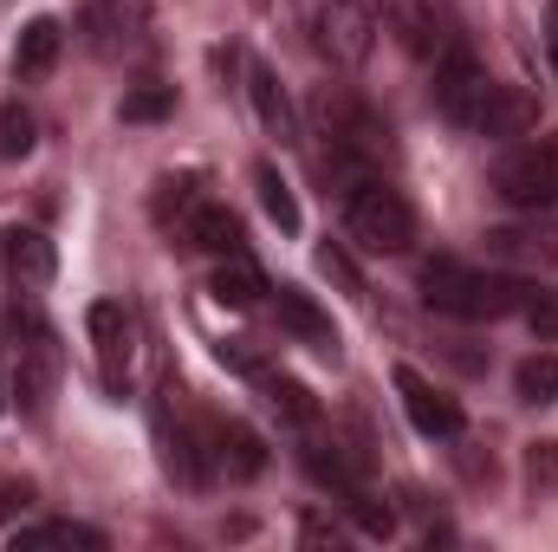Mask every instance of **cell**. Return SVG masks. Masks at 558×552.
<instances>
[{"instance_id":"cell-1","label":"cell","mask_w":558,"mask_h":552,"mask_svg":"<svg viewBox=\"0 0 558 552\" xmlns=\"http://www.w3.org/2000/svg\"><path fill=\"white\" fill-rule=\"evenodd\" d=\"M422 299L448 319H507V312H526L533 286L513 274H481V267H461V261H428L422 267Z\"/></svg>"},{"instance_id":"cell-2","label":"cell","mask_w":558,"mask_h":552,"mask_svg":"<svg viewBox=\"0 0 558 552\" xmlns=\"http://www.w3.org/2000/svg\"><path fill=\"white\" fill-rule=\"evenodd\" d=\"M344 228H351V241H357L364 254H410V248H416V215H410V202H403L390 182H377V176H364V182L344 189Z\"/></svg>"},{"instance_id":"cell-3","label":"cell","mask_w":558,"mask_h":552,"mask_svg":"<svg viewBox=\"0 0 558 552\" xmlns=\"http://www.w3.org/2000/svg\"><path fill=\"white\" fill-rule=\"evenodd\" d=\"M494 195L507 208H553L558 202V137H533V143H513L500 163H494Z\"/></svg>"},{"instance_id":"cell-4","label":"cell","mask_w":558,"mask_h":552,"mask_svg":"<svg viewBox=\"0 0 558 552\" xmlns=\"http://www.w3.org/2000/svg\"><path fill=\"white\" fill-rule=\"evenodd\" d=\"M312 39H318V52H325L331 65L357 72V65H371V52H377V13H371L364 0H325V7L312 13Z\"/></svg>"},{"instance_id":"cell-5","label":"cell","mask_w":558,"mask_h":552,"mask_svg":"<svg viewBox=\"0 0 558 552\" xmlns=\"http://www.w3.org/2000/svg\"><path fill=\"white\" fill-rule=\"evenodd\" d=\"M13 332H20V371H13V397L20 410L39 416L59 391V338L33 319V312H13Z\"/></svg>"},{"instance_id":"cell-6","label":"cell","mask_w":558,"mask_h":552,"mask_svg":"<svg viewBox=\"0 0 558 552\" xmlns=\"http://www.w3.org/2000/svg\"><path fill=\"white\" fill-rule=\"evenodd\" d=\"M487 92H494V79H487V65L474 59V52H441L435 59V111L448 118V124H468L474 131V118H481V105H487Z\"/></svg>"},{"instance_id":"cell-7","label":"cell","mask_w":558,"mask_h":552,"mask_svg":"<svg viewBox=\"0 0 558 552\" xmlns=\"http://www.w3.org/2000/svg\"><path fill=\"white\" fill-rule=\"evenodd\" d=\"M92 345H98V377H105V391L124 397L131 358H137V319H131L118 299H98V305H92Z\"/></svg>"},{"instance_id":"cell-8","label":"cell","mask_w":558,"mask_h":552,"mask_svg":"<svg viewBox=\"0 0 558 552\" xmlns=\"http://www.w3.org/2000/svg\"><path fill=\"white\" fill-rule=\"evenodd\" d=\"M384 26L403 39V52H416V59H441V52H454V33H448V20L428 7V0H390L384 7Z\"/></svg>"},{"instance_id":"cell-9","label":"cell","mask_w":558,"mask_h":552,"mask_svg":"<svg viewBox=\"0 0 558 552\" xmlns=\"http://www.w3.org/2000/svg\"><path fill=\"white\" fill-rule=\"evenodd\" d=\"M397 397H403V410H410V422H416L422 435H461V404L454 397H441L422 371H410V364H397Z\"/></svg>"},{"instance_id":"cell-10","label":"cell","mask_w":558,"mask_h":552,"mask_svg":"<svg viewBox=\"0 0 558 552\" xmlns=\"http://www.w3.org/2000/svg\"><path fill=\"white\" fill-rule=\"evenodd\" d=\"M0 267H7V279L20 292H39L59 274V254H52V241L39 228H13V235H0Z\"/></svg>"},{"instance_id":"cell-11","label":"cell","mask_w":558,"mask_h":552,"mask_svg":"<svg viewBox=\"0 0 558 552\" xmlns=\"http://www.w3.org/2000/svg\"><path fill=\"white\" fill-rule=\"evenodd\" d=\"M78 39H85V52L118 59L137 39V7H124V0H85L78 7Z\"/></svg>"},{"instance_id":"cell-12","label":"cell","mask_w":558,"mask_h":552,"mask_svg":"<svg viewBox=\"0 0 558 552\" xmlns=\"http://www.w3.org/2000/svg\"><path fill=\"white\" fill-rule=\"evenodd\" d=\"M208 461L228 475V481H254L267 468V442L247 429V422H208Z\"/></svg>"},{"instance_id":"cell-13","label":"cell","mask_w":558,"mask_h":552,"mask_svg":"<svg viewBox=\"0 0 558 552\" xmlns=\"http://www.w3.org/2000/svg\"><path fill=\"white\" fill-rule=\"evenodd\" d=\"M533 124H539V105H533L520 85H494L487 105H481V118H474L481 137H526Z\"/></svg>"},{"instance_id":"cell-14","label":"cell","mask_w":558,"mask_h":552,"mask_svg":"<svg viewBox=\"0 0 558 552\" xmlns=\"http://www.w3.org/2000/svg\"><path fill=\"white\" fill-rule=\"evenodd\" d=\"M59 52H65V26H59L52 13H39V20H26V26H20L13 72H20V79H46V72L59 65Z\"/></svg>"},{"instance_id":"cell-15","label":"cell","mask_w":558,"mask_h":552,"mask_svg":"<svg viewBox=\"0 0 558 552\" xmlns=\"http://www.w3.org/2000/svg\"><path fill=\"white\" fill-rule=\"evenodd\" d=\"M182 241L202 254H241V215L221 202H195V215L182 221Z\"/></svg>"},{"instance_id":"cell-16","label":"cell","mask_w":558,"mask_h":552,"mask_svg":"<svg viewBox=\"0 0 558 552\" xmlns=\"http://www.w3.org/2000/svg\"><path fill=\"white\" fill-rule=\"evenodd\" d=\"M274 319L292 332V338H305V345H318V351H338V332H331V319L299 292V286H279L274 292Z\"/></svg>"},{"instance_id":"cell-17","label":"cell","mask_w":558,"mask_h":552,"mask_svg":"<svg viewBox=\"0 0 558 552\" xmlns=\"http://www.w3.org/2000/svg\"><path fill=\"white\" fill-rule=\"evenodd\" d=\"M247 98H254V111H260V124H267V137L292 143L299 137V118H292V98L279 92V72L274 65H247Z\"/></svg>"},{"instance_id":"cell-18","label":"cell","mask_w":558,"mask_h":552,"mask_svg":"<svg viewBox=\"0 0 558 552\" xmlns=\"http://www.w3.org/2000/svg\"><path fill=\"white\" fill-rule=\"evenodd\" d=\"M487 254L494 261H539V267H553L558 261V228H500V235H487Z\"/></svg>"},{"instance_id":"cell-19","label":"cell","mask_w":558,"mask_h":552,"mask_svg":"<svg viewBox=\"0 0 558 552\" xmlns=\"http://www.w3.org/2000/svg\"><path fill=\"white\" fill-rule=\"evenodd\" d=\"M208 292L221 299V305H234V312H247V305H260V292H267V279L254 261H241V254H221V267L208 279Z\"/></svg>"},{"instance_id":"cell-20","label":"cell","mask_w":558,"mask_h":552,"mask_svg":"<svg viewBox=\"0 0 558 552\" xmlns=\"http://www.w3.org/2000/svg\"><path fill=\"white\" fill-rule=\"evenodd\" d=\"M299 455H305V475H312L318 488H331L338 501H351V494H364V488H357V468H351V461L338 455V442H305Z\"/></svg>"},{"instance_id":"cell-21","label":"cell","mask_w":558,"mask_h":552,"mask_svg":"<svg viewBox=\"0 0 558 552\" xmlns=\"http://www.w3.org/2000/svg\"><path fill=\"white\" fill-rule=\"evenodd\" d=\"M156 429H162V468H169V475H175L182 488H202V481H208V461H202V448H195V435H189L182 422L169 429V416H162Z\"/></svg>"},{"instance_id":"cell-22","label":"cell","mask_w":558,"mask_h":552,"mask_svg":"<svg viewBox=\"0 0 558 552\" xmlns=\"http://www.w3.org/2000/svg\"><path fill=\"white\" fill-rule=\"evenodd\" d=\"M13 547H85V552H105V533H98V527H78V520H46V527L13 533Z\"/></svg>"},{"instance_id":"cell-23","label":"cell","mask_w":558,"mask_h":552,"mask_svg":"<svg viewBox=\"0 0 558 552\" xmlns=\"http://www.w3.org/2000/svg\"><path fill=\"white\" fill-rule=\"evenodd\" d=\"M195 202H208L195 176H169V182H156V221H162V228H169V221L182 228V221L195 215Z\"/></svg>"},{"instance_id":"cell-24","label":"cell","mask_w":558,"mask_h":552,"mask_svg":"<svg viewBox=\"0 0 558 552\" xmlns=\"http://www.w3.org/2000/svg\"><path fill=\"white\" fill-rule=\"evenodd\" d=\"M33 143H39V118L26 105H0V163L33 156Z\"/></svg>"},{"instance_id":"cell-25","label":"cell","mask_w":558,"mask_h":552,"mask_svg":"<svg viewBox=\"0 0 558 552\" xmlns=\"http://www.w3.org/2000/svg\"><path fill=\"white\" fill-rule=\"evenodd\" d=\"M254 189H260V208L279 221V235H292V228H299V202H292V189H286V176H279L274 163L254 169Z\"/></svg>"},{"instance_id":"cell-26","label":"cell","mask_w":558,"mask_h":552,"mask_svg":"<svg viewBox=\"0 0 558 552\" xmlns=\"http://www.w3.org/2000/svg\"><path fill=\"white\" fill-rule=\"evenodd\" d=\"M513 391H520L526 404H558V351L526 358V364L513 371Z\"/></svg>"},{"instance_id":"cell-27","label":"cell","mask_w":558,"mask_h":552,"mask_svg":"<svg viewBox=\"0 0 558 552\" xmlns=\"http://www.w3.org/2000/svg\"><path fill=\"white\" fill-rule=\"evenodd\" d=\"M260 384H267V397H274V410L286 416V422H299V429H312V422H318V404H312V391H305V384L274 377V371H260Z\"/></svg>"},{"instance_id":"cell-28","label":"cell","mask_w":558,"mask_h":552,"mask_svg":"<svg viewBox=\"0 0 558 552\" xmlns=\"http://www.w3.org/2000/svg\"><path fill=\"white\" fill-rule=\"evenodd\" d=\"M175 111V92L169 85H137L131 98H124V124H156V118H169Z\"/></svg>"},{"instance_id":"cell-29","label":"cell","mask_w":558,"mask_h":552,"mask_svg":"<svg viewBox=\"0 0 558 552\" xmlns=\"http://www.w3.org/2000/svg\"><path fill=\"white\" fill-rule=\"evenodd\" d=\"M344 507H351V514H357V527H364V533H371V540H390V533H397V514H390V507H384V501H371V494H351V501H344Z\"/></svg>"},{"instance_id":"cell-30","label":"cell","mask_w":558,"mask_h":552,"mask_svg":"<svg viewBox=\"0 0 558 552\" xmlns=\"http://www.w3.org/2000/svg\"><path fill=\"white\" fill-rule=\"evenodd\" d=\"M526 325H533L539 338H558V292H539V286H533V299H526Z\"/></svg>"},{"instance_id":"cell-31","label":"cell","mask_w":558,"mask_h":552,"mask_svg":"<svg viewBox=\"0 0 558 552\" xmlns=\"http://www.w3.org/2000/svg\"><path fill=\"white\" fill-rule=\"evenodd\" d=\"M526 475H533V488H539V494H546V488H558V442H533Z\"/></svg>"},{"instance_id":"cell-32","label":"cell","mask_w":558,"mask_h":552,"mask_svg":"<svg viewBox=\"0 0 558 552\" xmlns=\"http://www.w3.org/2000/svg\"><path fill=\"white\" fill-rule=\"evenodd\" d=\"M318 274H325V279H338L344 292H364V279H357V267L344 261V248H318Z\"/></svg>"},{"instance_id":"cell-33","label":"cell","mask_w":558,"mask_h":552,"mask_svg":"<svg viewBox=\"0 0 558 552\" xmlns=\"http://www.w3.org/2000/svg\"><path fill=\"white\" fill-rule=\"evenodd\" d=\"M299 540H305V547H338V540H344V527H338V520H325V514H305Z\"/></svg>"},{"instance_id":"cell-34","label":"cell","mask_w":558,"mask_h":552,"mask_svg":"<svg viewBox=\"0 0 558 552\" xmlns=\"http://www.w3.org/2000/svg\"><path fill=\"white\" fill-rule=\"evenodd\" d=\"M546 26H553V39H558V0H553V7H546Z\"/></svg>"},{"instance_id":"cell-35","label":"cell","mask_w":558,"mask_h":552,"mask_svg":"<svg viewBox=\"0 0 558 552\" xmlns=\"http://www.w3.org/2000/svg\"><path fill=\"white\" fill-rule=\"evenodd\" d=\"M553 72H558V39H553Z\"/></svg>"}]
</instances>
